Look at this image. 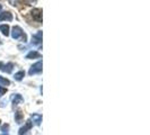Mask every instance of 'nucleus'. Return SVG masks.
I'll list each match as a JSON object with an SVG mask.
<instances>
[{"label":"nucleus","instance_id":"2eb2a0df","mask_svg":"<svg viewBox=\"0 0 150 135\" xmlns=\"http://www.w3.org/2000/svg\"><path fill=\"white\" fill-rule=\"evenodd\" d=\"M6 92H7V88H5V87L0 86V97H1V96H4Z\"/></svg>","mask_w":150,"mask_h":135},{"label":"nucleus","instance_id":"1a4fd4ad","mask_svg":"<svg viewBox=\"0 0 150 135\" xmlns=\"http://www.w3.org/2000/svg\"><path fill=\"white\" fill-rule=\"evenodd\" d=\"M41 58V54L36 51H30L27 55H26V59H40Z\"/></svg>","mask_w":150,"mask_h":135},{"label":"nucleus","instance_id":"412c9836","mask_svg":"<svg viewBox=\"0 0 150 135\" xmlns=\"http://www.w3.org/2000/svg\"><path fill=\"white\" fill-rule=\"evenodd\" d=\"M2 135H7V134H2Z\"/></svg>","mask_w":150,"mask_h":135},{"label":"nucleus","instance_id":"dca6fc26","mask_svg":"<svg viewBox=\"0 0 150 135\" xmlns=\"http://www.w3.org/2000/svg\"><path fill=\"white\" fill-rule=\"evenodd\" d=\"M8 129H9V125H8V124H5V125H2V126H1V131H2V132H5V133L8 132Z\"/></svg>","mask_w":150,"mask_h":135},{"label":"nucleus","instance_id":"f257e3e1","mask_svg":"<svg viewBox=\"0 0 150 135\" xmlns=\"http://www.w3.org/2000/svg\"><path fill=\"white\" fill-rule=\"evenodd\" d=\"M11 36L14 39H18V38L22 37L24 39V42H26V35L24 34L23 30L19 27V26H14L13 28V33H11Z\"/></svg>","mask_w":150,"mask_h":135},{"label":"nucleus","instance_id":"6ab92c4d","mask_svg":"<svg viewBox=\"0 0 150 135\" xmlns=\"http://www.w3.org/2000/svg\"><path fill=\"white\" fill-rule=\"evenodd\" d=\"M1 68H2V63H1V62H0V69H1Z\"/></svg>","mask_w":150,"mask_h":135},{"label":"nucleus","instance_id":"9b49d317","mask_svg":"<svg viewBox=\"0 0 150 135\" xmlns=\"http://www.w3.org/2000/svg\"><path fill=\"white\" fill-rule=\"evenodd\" d=\"M0 30L2 32V34L5 36H8L9 35V26L8 25H1L0 26Z\"/></svg>","mask_w":150,"mask_h":135},{"label":"nucleus","instance_id":"9d476101","mask_svg":"<svg viewBox=\"0 0 150 135\" xmlns=\"http://www.w3.org/2000/svg\"><path fill=\"white\" fill-rule=\"evenodd\" d=\"M23 97L21 96V95H15L14 97H13V104L14 105H18V104H21V103H23Z\"/></svg>","mask_w":150,"mask_h":135},{"label":"nucleus","instance_id":"423d86ee","mask_svg":"<svg viewBox=\"0 0 150 135\" xmlns=\"http://www.w3.org/2000/svg\"><path fill=\"white\" fill-rule=\"evenodd\" d=\"M0 20H7V22L13 20V15H11V13H9V11H4V13H1V14H0Z\"/></svg>","mask_w":150,"mask_h":135},{"label":"nucleus","instance_id":"4468645a","mask_svg":"<svg viewBox=\"0 0 150 135\" xmlns=\"http://www.w3.org/2000/svg\"><path fill=\"white\" fill-rule=\"evenodd\" d=\"M24 75H25V72L24 71H19V72L15 73V79L17 81H21L23 78H24Z\"/></svg>","mask_w":150,"mask_h":135},{"label":"nucleus","instance_id":"aec40b11","mask_svg":"<svg viewBox=\"0 0 150 135\" xmlns=\"http://www.w3.org/2000/svg\"><path fill=\"white\" fill-rule=\"evenodd\" d=\"M0 11H1V5H0Z\"/></svg>","mask_w":150,"mask_h":135},{"label":"nucleus","instance_id":"6e6552de","mask_svg":"<svg viewBox=\"0 0 150 135\" xmlns=\"http://www.w3.org/2000/svg\"><path fill=\"white\" fill-rule=\"evenodd\" d=\"M13 69H14V64H13L11 62H9L6 65H4V67L1 68V70H2L4 72H6V73H10V72L13 71Z\"/></svg>","mask_w":150,"mask_h":135},{"label":"nucleus","instance_id":"ddd939ff","mask_svg":"<svg viewBox=\"0 0 150 135\" xmlns=\"http://www.w3.org/2000/svg\"><path fill=\"white\" fill-rule=\"evenodd\" d=\"M9 84H10V81L0 75V86H9Z\"/></svg>","mask_w":150,"mask_h":135},{"label":"nucleus","instance_id":"39448f33","mask_svg":"<svg viewBox=\"0 0 150 135\" xmlns=\"http://www.w3.org/2000/svg\"><path fill=\"white\" fill-rule=\"evenodd\" d=\"M30 128H32V122H30V120H27L26 124H25L23 127L19 128V132H18V133H19V135H25L30 131Z\"/></svg>","mask_w":150,"mask_h":135},{"label":"nucleus","instance_id":"f03ea898","mask_svg":"<svg viewBox=\"0 0 150 135\" xmlns=\"http://www.w3.org/2000/svg\"><path fill=\"white\" fill-rule=\"evenodd\" d=\"M42 72V62L38 61L35 64H33L30 67V71H28V75H38V73H41Z\"/></svg>","mask_w":150,"mask_h":135},{"label":"nucleus","instance_id":"f8f14e48","mask_svg":"<svg viewBox=\"0 0 150 135\" xmlns=\"http://www.w3.org/2000/svg\"><path fill=\"white\" fill-rule=\"evenodd\" d=\"M22 118H23V114L21 110H17V112H15V120L17 123H21L22 122Z\"/></svg>","mask_w":150,"mask_h":135},{"label":"nucleus","instance_id":"20e7f679","mask_svg":"<svg viewBox=\"0 0 150 135\" xmlns=\"http://www.w3.org/2000/svg\"><path fill=\"white\" fill-rule=\"evenodd\" d=\"M30 14H32L33 18H34L36 22H42V10H41V9L35 8V9H33V10L30 11Z\"/></svg>","mask_w":150,"mask_h":135},{"label":"nucleus","instance_id":"7ed1b4c3","mask_svg":"<svg viewBox=\"0 0 150 135\" xmlns=\"http://www.w3.org/2000/svg\"><path fill=\"white\" fill-rule=\"evenodd\" d=\"M32 44L38 45V46L42 44V32L41 30L32 36Z\"/></svg>","mask_w":150,"mask_h":135},{"label":"nucleus","instance_id":"0eeeda50","mask_svg":"<svg viewBox=\"0 0 150 135\" xmlns=\"http://www.w3.org/2000/svg\"><path fill=\"white\" fill-rule=\"evenodd\" d=\"M30 118H32V123H34L35 125H41V122H42V115H40V114H33L32 116H30Z\"/></svg>","mask_w":150,"mask_h":135},{"label":"nucleus","instance_id":"a211bd4d","mask_svg":"<svg viewBox=\"0 0 150 135\" xmlns=\"http://www.w3.org/2000/svg\"><path fill=\"white\" fill-rule=\"evenodd\" d=\"M9 2H10L13 6H17V0H9Z\"/></svg>","mask_w":150,"mask_h":135},{"label":"nucleus","instance_id":"f3484780","mask_svg":"<svg viewBox=\"0 0 150 135\" xmlns=\"http://www.w3.org/2000/svg\"><path fill=\"white\" fill-rule=\"evenodd\" d=\"M36 1H38V0H24V2L27 4V5H34Z\"/></svg>","mask_w":150,"mask_h":135}]
</instances>
